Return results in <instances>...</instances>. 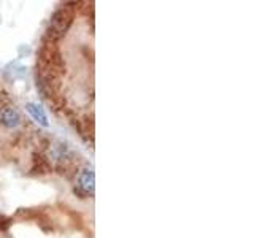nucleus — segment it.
<instances>
[{
	"mask_svg": "<svg viewBox=\"0 0 254 238\" xmlns=\"http://www.w3.org/2000/svg\"><path fill=\"white\" fill-rule=\"evenodd\" d=\"M22 122V118L21 113L18 111V108L14 107H5L0 113V124L6 129H14Z\"/></svg>",
	"mask_w": 254,
	"mask_h": 238,
	"instance_id": "3",
	"label": "nucleus"
},
{
	"mask_svg": "<svg viewBox=\"0 0 254 238\" xmlns=\"http://www.w3.org/2000/svg\"><path fill=\"white\" fill-rule=\"evenodd\" d=\"M11 219L10 218H6L3 216V214H0V230H8V227H10V222Z\"/></svg>",
	"mask_w": 254,
	"mask_h": 238,
	"instance_id": "6",
	"label": "nucleus"
},
{
	"mask_svg": "<svg viewBox=\"0 0 254 238\" xmlns=\"http://www.w3.org/2000/svg\"><path fill=\"white\" fill-rule=\"evenodd\" d=\"M26 110L29 111V115L35 119V121L38 124H42V125H48V118H46V113L43 111L42 107H38L37 103H27L26 105Z\"/></svg>",
	"mask_w": 254,
	"mask_h": 238,
	"instance_id": "4",
	"label": "nucleus"
},
{
	"mask_svg": "<svg viewBox=\"0 0 254 238\" xmlns=\"http://www.w3.org/2000/svg\"><path fill=\"white\" fill-rule=\"evenodd\" d=\"M8 102H10V97H8V94L5 91H0V113H2V110L5 107H8Z\"/></svg>",
	"mask_w": 254,
	"mask_h": 238,
	"instance_id": "5",
	"label": "nucleus"
},
{
	"mask_svg": "<svg viewBox=\"0 0 254 238\" xmlns=\"http://www.w3.org/2000/svg\"><path fill=\"white\" fill-rule=\"evenodd\" d=\"M94 187H95V175L94 170L86 167L81 172L78 173V186L76 189L81 190V192L87 197L94 194Z\"/></svg>",
	"mask_w": 254,
	"mask_h": 238,
	"instance_id": "2",
	"label": "nucleus"
},
{
	"mask_svg": "<svg viewBox=\"0 0 254 238\" xmlns=\"http://www.w3.org/2000/svg\"><path fill=\"white\" fill-rule=\"evenodd\" d=\"M76 8H78V3L62 5L59 10L53 14V18L50 21V26H48V29H46L45 38L51 40V42H58L59 38H62L64 35H65L67 30L71 26V22H73Z\"/></svg>",
	"mask_w": 254,
	"mask_h": 238,
	"instance_id": "1",
	"label": "nucleus"
}]
</instances>
